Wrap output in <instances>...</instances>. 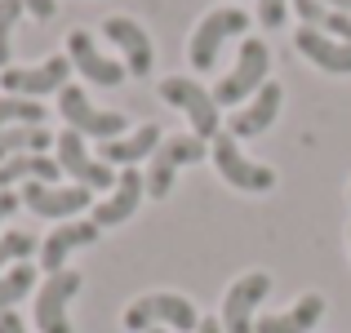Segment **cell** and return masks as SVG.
I'll return each mask as SVG.
<instances>
[{"label":"cell","instance_id":"obj_1","mask_svg":"<svg viewBox=\"0 0 351 333\" xmlns=\"http://www.w3.org/2000/svg\"><path fill=\"white\" fill-rule=\"evenodd\" d=\"M200 316H196V302L182 298V293H143L125 307V329L129 333H147V329H182V333H196Z\"/></svg>","mask_w":351,"mask_h":333},{"label":"cell","instance_id":"obj_25","mask_svg":"<svg viewBox=\"0 0 351 333\" xmlns=\"http://www.w3.org/2000/svg\"><path fill=\"white\" fill-rule=\"evenodd\" d=\"M32 254H36V236L32 231H5V236H0V271L27 262Z\"/></svg>","mask_w":351,"mask_h":333},{"label":"cell","instance_id":"obj_15","mask_svg":"<svg viewBox=\"0 0 351 333\" xmlns=\"http://www.w3.org/2000/svg\"><path fill=\"white\" fill-rule=\"evenodd\" d=\"M280 103H285V89L276 85V80H267L263 89H258L254 98H249L245 107H236L232 111V120H227V134L236 138H258V134H267V129L276 125V116H280Z\"/></svg>","mask_w":351,"mask_h":333},{"label":"cell","instance_id":"obj_4","mask_svg":"<svg viewBox=\"0 0 351 333\" xmlns=\"http://www.w3.org/2000/svg\"><path fill=\"white\" fill-rule=\"evenodd\" d=\"M209 160H214L218 178H223L227 187H236V191L263 196V191H271V187H276V169H271V164L249 160V156L240 151V143H236L232 134H227V129L214 138V143H209Z\"/></svg>","mask_w":351,"mask_h":333},{"label":"cell","instance_id":"obj_3","mask_svg":"<svg viewBox=\"0 0 351 333\" xmlns=\"http://www.w3.org/2000/svg\"><path fill=\"white\" fill-rule=\"evenodd\" d=\"M267 71H271V49H267V40H254V36H249V40L240 45L236 67L218 80L214 103L218 107H245L249 98L267 85Z\"/></svg>","mask_w":351,"mask_h":333},{"label":"cell","instance_id":"obj_31","mask_svg":"<svg viewBox=\"0 0 351 333\" xmlns=\"http://www.w3.org/2000/svg\"><path fill=\"white\" fill-rule=\"evenodd\" d=\"M196 333H223V320H218V316H205L196 325Z\"/></svg>","mask_w":351,"mask_h":333},{"label":"cell","instance_id":"obj_13","mask_svg":"<svg viewBox=\"0 0 351 333\" xmlns=\"http://www.w3.org/2000/svg\"><path fill=\"white\" fill-rule=\"evenodd\" d=\"M103 36L120 49V58H125V71H129V76L143 80L147 71L156 67V45H152V36H147L143 23H134V18H125V14L103 18Z\"/></svg>","mask_w":351,"mask_h":333},{"label":"cell","instance_id":"obj_23","mask_svg":"<svg viewBox=\"0 0 351 333\" xmlns=\"http://www.w3.org/2000/svg\"><path fill=\"white\" fill-rule=\"evenodd\" d=\"M32 289H36V267L32 262H18L9 271H0V311H14V302H23Z\"/></svg>","mask_w":351,"mask_h":333},{"label":"cell","instance_id":"obj_30","mask_svg":"<svg viewBox=\"0 0 351 333\" xmlns=\"http://www.w3.org/2000/svg\"><path fill=\"white\" fill-rule=\"evenodd\" d=\"M18 205H23V196H18V191H0V222H5L9 214H14Z\"/></svg>","mask_w":351,"mask_h":333},{"label":"cell","instance_id":"obj_27","mask_svg":"<svg viewBox=\"0 0 351 333\" xmlns=\"http://www.w3.org/2000/svg\"><path fill=\"white\" fill-rule=\"evenodd\" d=\"M289 5L293 0H258V23L263 27H285V14H289Z\"/></svg>","mask_w":351,"mask_h":333},{"label":"cell","instance_id":"obj_5","mask_svg":"<svg viewBox=\"0 0 351 333\" xmlns=\"http://www.w3.org/2000/svg\"><path fill=\"white\" fill-rule=\"evenodd\" d=\"M205 156H209V143H205V138H196V134L165 138V143L156 147L152 164H147V196L165 200L173 191V178H178L182 164H196V160H205Z\"/></svg>","mask_w":351,"mask_h":333},{"label":"cell","instance_id":"obj_33","mask_svg":"<svg viewBox=\"0 0 351 333\" xmlns=\"http://www.w3.org/2000/svg\"><path fill=\"white\" fill-rule=\"evenodd\" d=\"M147 333H169V329H147Z\"/></svg>","mask_w":351,"mask_h":333},{"label":"cell","instance_id":"obj_7","mask_svg":"<svg viewBox=\"0 0 351 333\" xmlns=\"http://www.w3.org/2000/svg\"><path fill=\"white\" fill-rule=\"evenodd\" d=\"M58 116L67 120V129H76L80 138H98V143H112V138L129 134V120L120 116V111L94 107V103H89V94H85V89H76V85H67L58 94Z\"/></svg>","mask_w":351,"mask_h":333},{"label":"cell","instance_id":"obj_16","mask_svg":"<svg viewBox=\"0 0 351 333\" xmlns=\"http://www.w3.org/2000/svg\"><path fill=\"white\" fill-rule=\"evenodd\" d=\"M67 58H71V67H76L89 85H103V89H112V85H120V80L129 76L125 62L107 58V53L94 45V36H89V32H71L67 36Z\"/></svg>","mask_w":351,"mask_h":333},{"label":"cell","instance_id":"obj_18","mask_svg":"<svg viewBox=\"0 0 351 333\" xmlns=\"http://www.w3.org/2000/svg\"><path fill=\"white\" fill-rule=\"evenodd\" d=\"M165 143L160 125H138L129 134L112 138V143H98V160L103 164H120V169H138L147 156H156V147Z\"/></svg>","mask_w":351,"mask_h":333},{"label":"cell","instance_id":"obj_28","mask_svg":"<svg viewBox=\"0 0 351 333\" xmlns=\"http://www.w3.org/2000/svg\"><path fill=\"white\" fill-rule=\"evenodd\" d=\"M18 5H23L32 18H40V23H45V18H53V14H58V5H53V0H18Z\"/></svg>","mask_w":351,"mask_h":333},{"label":"cell","instance_id":"obj_10","mask_svg":"<svg viewBox=\"0 0 351 333\" xmlns=\"http://www.w3.org/2000/svg\"><path fill=\"white\" fill-rule=\"evenodd\" d=\"M71 85V58L67 53H53V58L36 62V67H5L0 71V89L14 98H36L40 103L45 94H62Z\"/></svg>","mask_w":351,"mask_h":333},{"label":"cell","instance_id":"obj_24","mask_svg":"<svg viewBox=\"0 0 351 333\" xmlns=\"http://www.w3.org/2000/svg\"><path fill=\"white\" fill-rule=\"evenodd\" d=\"M14 125H45V107L36 98L0 94V129H14Z\"/></svg>","mask_w":351,"mask_h":333},{"label":"cell","instance_id":"obj_22","mask_svg":"<svg viewBox=\"0 0 351 333\" xmlns=\"http://www.w3.org/2000/svg\"><path fill=\"white\" fill-rule=\"evenodd\" d=\"M53 147V134L45 125H14L0 129V164L14 160V156H40Z\"/></svg>","mask_w":351,"mask_h":333},{"label":"cell","instance_id":"obj_32","mask_svg":"<svg viewBox=\"0 0 351 333\" xmlns=\"http://www.w3.org/2000/svg\"><path fill=\"white\" fill-rule=\"evenodd\" d=\"M329 9H343V14H351V0H325Z\"/></svg>","mask_w":351,"mask_h":333},{"label":"cell","instance_id":"obj_20","mask_svg":"<svg viewBox=\"0 0 351 333\" xmlns=\"http://www.w3.org/2000/svg\"><path fill=\"white\" fill-rule=\"evenodd\" d=\"M325 320V293H302L289 311H271V316H258L254 333H311Z\"/></svg>","mask_w":351,"mask_h":333},{"label":"cell","instance_id":"obj_12","mask_svg":"<svg viewBox=\"0 0 351 333\" xmlns=\"http://www.w3.org/2000/svg\"><path fill=\"white\" fill-rule=\"evenodd\" d=\"M23 205L32 209L36 218H49V222H71L80 209L94 205V191L89 187H62V182H23Z\"/></svg>","mask_w":351,"mask_h":333},{"label":"cell","instance_id":"obj_34","mask_svg":"<svg viewBox=\"0 0 351 333\" xmlns=\"http://www.w3.org/2000/svg\"><path fill=\"white\" fill-rule=\"evenodd\" d=\"M347 245H351V227H347Z\"/></svg>","mask_w":351,"mask_h":333},{"label":"cell","instance_id":"obj_17","mask_svg":"<svg viewBox=\"0 0 351 333\" xmlns=\"http://www.w3.org/2000/svg\"><path fill=\"white\" fill-rule=\"evenodd\" d=\"M143 196H147V173H138V169H120L116 173V187L107 191V200H98L94 205V222L98 227H120V222H129L138 214V205H143Z\"/></svg>","mask_w":351,"mask_h":333},{"label":"cell","instance_id":"obj_11","mask_svg":"<svg viewBox=\"0 0 351 333\" xmlns=\"http://www.w3.org/2000/svg\"><path fill=\"white\" fill-rule=\"evenodd\" d=\"M53 151H58L62 173H67L76 187H89V191H112V187H116L112 164L98 160V156L85 147V138H80L76 129H62V134L53 138Z\"/></svg>","mask_w":351,"mask_h":333},{"label":"cell","instance_id":"obj_6","mask_svg":"<svg viewBox=\"0 0 351 333\" xmlns=\"http://www.w3.org/2000/svg\"><path fill=\"white\" fill-rule=\"evenodd\" d=\"M160 98L169 107H178L182 116L191 120V134L214 143L223 129H218V103H214V89H205L200 80H187V76H165L160 80Z\"/></svg>","mask_w":351,"mask_h":333},{"label":"cell","instance_id":"obj_21","mask_svg":"<svg viewBox=\"0 0 351 333\" xmlns=\"http://www.w3.org/2000/svg\"><path fill=\"white\" fill-rule=\"evenodd\" d=\"M62 164L58 156H14V160L0 164V191H14L18 182H58Z\"/></svg>","mask_w":351,"mask_h":333},{"label":"cell","instance_id":"obj_26","mask_svg":"<svg viewBox=\"0 0 351 333\" xmlns=\"http://www.w3.org/2000/svg\"><path fill=\"white\" fill-rule=\"evenodd\" d=\"M23 14L27 9L18 5V0H0V71H5L9 58H14V27H18Z\"/></svg>","mask_w":351,"mask_h":333},{"label":"cell","instance_id":"obj_9","mask_svg":"<svg viewBox=\"0 0 351 333\" xmlns=\"http://www.w3.org/2000/svg\"><path fill=\"white\" fill-rule=\"evenodd\" d=\"M271 293V275L267 271H245L240 280L227 284L223 307H218V320H223V333H254L258 325V307Z\"/></svg>","mask_w":351,"mask_h":333},{"label":"cell","instance_id":"obj_2","mask_svg":"<svg viewBox=\"0 0 351 333\" xmlns=\"http://www.w3.org/2000/svg\"><path fill=\"white\" fill-rule=\"evenodd\" d=\"M249 32V14L236 5H223V9H209L205 18L196 23V32H191V45H187V58L196 71H214L218 67V53H223V45L232 40V36H245Z\"/></svg>","mask_w":351,"mask_h":333},{"label":"cell","instance_id":"obj_8","mask_svg":"<svg viewBox=\"0 0 351 333\" xmlns=\"http://www.w3.org/2000/svg\"><path fill=\"white\" fill-rule=\"evenodd\" d=\"M80 284H85V280H80V271H71V267L45 275V280H40V293H36V307H32L36 329H40V333H76V329H71L67 307L76 302Z\"/></svg>","mask_w":351,"mask_h":333},{"label":"cell","instance_id":"obj_35","mask_svg":"<svg viewBox=\"0 0 351 333\" xmlns=\"http://www.w3.org/2000/svg\"><path fill=\"white\" fill-rule=\"evenodd\" d=\"M347 200H351V191H347Z\"/></svg>","mask_w":351,"mask_h":333},{"label":"cell","instance_id":"obj_14","mask_svg":"<svg viewBox=\"0 0 351 333\" xmlns=\"http://www.w3.org/2000/svg\"><path fill=\"white\" fill-rule=\"evenodd\" d=\"M98 236H103V227H98L94 218H89V222H80V218L76 222H58V227L40 240V271L45 275L62 271V267H67V258L76 254V249H89Z\"/></svg>","mask_w":351,"mask_h":333},{"label":"cell","instance_id":"obj_29","mask_svg":"<svg viewBox=\"0 0 351 333\" xmlns=\"http://www.w3.org/2000/svg\"><path fill=\"white\" fill-rule=\"evenodd\" d=\"M0 333H32L23 325V316L18 311H0Z\"/></svg>","mask_w":351,"mask_h":333},{"label":"cell","instance_id":"obj_19","mask_svg":"<svg viewBox=\"0 0 351 333\" xmlns=\"http://www.w3.org/2000/svg\"><path fill=\"white\" fill-rule=\"evenodd\" d=\"M293 45H298V53L307 62H316L320 71H329V76H351V40H334V36H325V32L298 27Z\"/></svg>","mask_w":351,"mask_h":333}]
</instances>
